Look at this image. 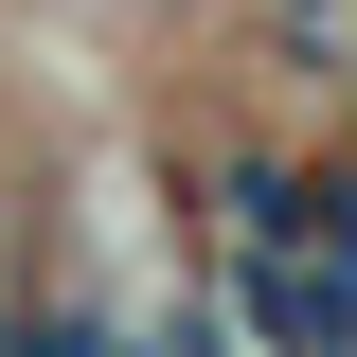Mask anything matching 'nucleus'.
<instances>
[{
	"mask_svg": "<svg viewBox=\"0 0 357 357\" xmlns=\"http://www.w3.org/2000/svg\"><path fill=\"white\" fill-rule=\"evenodd\" d=\"M232 321H250L268 357H357V268L340 250H250L232 268Z\"/></svg>",
	"mask_w": 357,
	"mask_h": 357,
	"instance_id": "1",
	"label": "nucleus"
},
{
	"mask_svg": "<svg viewBox=\"0 0 357 357\" xmlns=\"http://www.w3.org/2000/svg\"><path fill=\"white\" fill-rule=\"evenodd\" d=\"M36 357H126V321H89V304H54V321H36Z\"/></svg>",
	"mask_w": 357,
	"mask_h": 357,
	"instance_id": "2",
	"label": "nucleus"
},
{
	"mask_svg": "<svg viewBox=\"0 0 357 357\" xmlns=\"http://www.w3.org/2000/svg\"><path fill=\"white\" fill-rule=\"evenodd\" d=\"M126 357H268V340H215V321H143Z\"/></svg>",
	"mask_w": 357,
	"mask_h": 357,
	"instance_id": "3",
	"label": "nucleus"
},
{
	"mask_svg": "<svg viewBox=\"0 0 357 357\" xmlns=\"http://www.w3.org/2000/svg\"><path fill=\"white\" fill-rule=\"evenodd\" d=\"M340 268H357V178H340Z\"/></svg>",
	"mask_w": 357,
	"mask_h": 357,
	"instance_id": "4",
	"label": "nucleus"
},
{
	"mask_svg": "<svg viewBox=\"0 0 357 357\" xmlns=\"http://www.w3.org/2000/svg\"><path fill=\"white\" fill-rule=\"evenodd\" d=\"M0 357H36V321H0Z\"/></svg>",
	"mask_w": 357,
	"mask_h": 357,
	"instance_id": "5",
	"label": "nucleus"
},
{
	"mask_svg": "<svg viewBox=\"0 0 357 357\" xmlns=\"http://www.w3.org/2000/svg\"><path fill=\"white\" fill-rule=\"evenodd\" d=\"M304 18H340V0H304Z\"/></svg>",
	"mask_w": 357,
	"mask_h": 357,
	"instance_id": "6",
	"label": "nucleus"
}]
</instances>
